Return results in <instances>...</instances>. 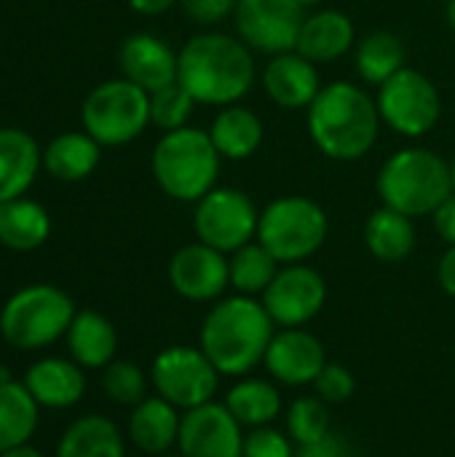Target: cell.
I'll return each mask as SVG.
<instances>
[{
    "instance_id": "cell-21",
    "label": "cell",
    "mask_w": 455,
    "mask_h": 457,
    "mask_svg": "<svg viewBox=\"0 0 455 457\" xmlns=\"http://www.w3.org/2000/svg\"><path fill=\"white\" fill-rule=\"evenodd\" d=\"M43 166V150L24 129H0V204L21 198Z\"/></svg>"
},
{
    "instance_id": "cell-22",
    "label": "cell",
    "mask_w": 455,
    "mask_h": 457,
    "mask_svg": "<svg viewBox=\"0 0 455 457\" xmlns=\"http://www.w3.org/2000/svg\"><path fill=\"white\" fill-rule=\"evenodd\" d=\"M206 131L223 161H247L260 150L265 139L263 118L252 107H244L241 102L220 107Z\"/></svg>"
},
{
    "instance_id": "cell-35",
    "label": "cell",
    "mask_w": 455,
    "mask_h": 457,
    "mask_svg": "<svg viewBox=\"0 0 455 457\" xmlns=\"http://www.w3.org/2000/svg\"><path fill=\"white\" fill-rule=\"evenodd\" d=\"M102 388L110 402L137 407L147 399V380L145 372L131 361H110L102 372Z\"/></svg>"
},
{
    "instance_id": "cell-9",
    "label": "cell",
    "mask_w": 455,
    "mask_h": 457,
    "mask_svg": "<svg viewBox=\"0 0 455 457\" xmlns=\"http://www.w3.org/2000/svg\"><path fill=\"white\" fill-rule=\"evenodd\" d=\"M375 104L383 126L405 139H424L442 118L440 88L416 67H402L383 86H378Z\"/></svg>"
},
{
    "instance_id": "cell-5",
    "label": "cell",
    "mask_w": 455,
    "mask_h": 457,
    "mask_svg": "<svg viewBox=\"0 0 455 457\" xmlns=\"http://www.w3.org/2000/svg\"><path fill=\"white\" fill-rule=\"evenodd\" d=\"M223 155L206 129L185 126L161 134L150 155L156 185L180 204H198L220 179Z\"/></svg>"
},
{
    "instance_id": "cell-10",
    "label": "cell",
    "mask_w": 455,
    "mask_h": 457,
    "mask_svg": "<svg viewBox=\"0 0 455 457\" xmlns=\"http://www.w3.org/2000/svg\"><path fill=\"white\" fill-rule=\"evenodd\" d=\"M257 225L260 212L239 187H212L193 212L198 241L223 254H233L236 249L257 241Z\"/></svg>"
},
{
    "instance_id": "cell-2",
    "label": "cell",
    "mask_w": 455,
    "mask_h": 457,
    "mask_svg": "<svg viewBox=\"0 0 455 457\" xmlns=\"http://www.w3.org/2000/svg\"><path fill=\"white\" fill-rule=\"evenodd\" d=\"M381 112L375 96L351 80H330L306 110V129L314 147L341 163L365 158L381 134Z\"/></svg>"
},
{
    "instance_id": "cell-7",
    "label": "cell",
    "mask_w": 455,
    "mask_h": 457,
    "mask_svg": "<svg viewBox=\"0 0 455 457\" xmlns=\"http://www.w3.org/2000/svg\"><path fill=\"white\" fill-rule=\"evenodd\" d=\"M327 214L324 209L306 195H282L274 198L260 212L257 241L282 262L295 265L314 257L327 241Z\"/></svg>"
},
{
    "instance_id": "cell-40",
    "label": "cell",
    "mask_w": 455,
    "mask_h": 457,
    "mask_svg": "<svg viewBox=\"0 0 455 457\" xmlns=\"http://www.w3.org/2000/svg\"><path fill=\"white\" fill-rule=\"evenodd\" d=\"M432 220H434V230H437V236L448 244V246H453L455 244V190L437 206V212L432 214Z\"/></svg>"
},
{
    "instance_id": "cell-31",
    "label": "cell",
    "mask_w": 455,
    "mask_h": 457,
    "mask_svg": "<svg viewBox=\"0 0 455 457\" xmlns=\"http://www.w3.org/2000/svg\"><path fill=\"white\" fill-rule=\"evenodd\" d=\"M225 407L241 426H271L282 415V394L274 383L260 378L239 380L225 399Z\"/></svg>"
},
{
    "instance_id": "cell-36",
    "label": "cell",
    "mask_w": 455,
    "mask_h": 457,
    "mask_svg": "<svg viewBox=\"0 0 455 457\" xmlns=\"http://www.w3.org/2000/svg\"><path fill=\"white\" fill-rule=\"evenodd\" d=\"M314 391L316 396L324 402V404H341V402H349L357 391V380L354 375L341 367V364H327L319 378L314 380Z\"/></svg>"
},
{
    "instance_id": "cell-42",
    "label": "cell",
    "mask_w": 455,
    "mask_h": 457,
    "mask_svg": "<svg viewBox=\"0 0 455 457\" xmlns=\"http://www.w3.org/2000/svg\"><path fill=\"white\" fill-rule=\"evenodd\" d=\"M180 0H126V5L142 16H161L166 11H172Z\"/></svg>"
},
{
    "instance_id": "cell-11",
    "label": "cell",
    "mask_w": 455,
    "mask_h": 457,
    "mask_svg": "<svg viewBox=\"0 0 455 457\" xmlns=\"http://www.w3.org/2000/svg\"><path fill=\"white\" fill-rule=\"evenodd\" d=\"M153 388L177 410H193L215 402L220 372L201 348L172 345L164 348L150 370Z\"/></svg>"
},
{
    "instance_id": "cell-26",
    "label": "cell",
    "mask_w": 455,
    "mask_h": 457,
    "mask_svg": "<svg viewBox=\"0 0 455 457\" xmlns=\"http://www.w3.org/2000/svg\"><path fill=\"white\" fill-rule=\"evenodd\" d=\"M408 67L405 40L392 29H373L354 46V70L365 86H383L392 75Z\"/></svg>"
},
{
    "instance_id": "cell-30",
    "label": "cell",
    "mask_w": 455,
    "mask_h": 457,
    "mask_svg": "<svg viewBox=\"0 0 455 457\" xmlns=\"http://www.w3.org/2000/svg\"><path fill=\"white\" fill-rule=\"evenodd\" d=\"M40 404L24 383H0V453L29 445L38 431Z\"/></svg>"
},
{
    "instance_id": "cell-33",
    "label": "cell",
    "mask_w": 455,
    "mask_h": 457,
    "mask_svg": "<svg viewBox=\"0 0 455 457\" xmlns=\"http://www.w3.org/2000/svg\"><path fill=\"white\" fill-rule=\"evenodd\" d=\"M196 104L198 102L174 80L172 86H164L150 94V123L156 129H161V134L185 129V126H190Z\"/></svg>"
},
{
    "instance_id": "cell-34",
    "label": "cell",
    "mask_w": 455,
    "mask_h": 457,
    "mask_svg": "<svg viewBox=\"0 0 455 457\" xmlns=\"http://www.w3.org/2000/svg\"><path fill=\"white\" fill-rule=\"evenodd\" d=\"M287 434L290 439L303 447L330 434V412L319 396L295 399L287 410Z\"/></svg>"
},
{
    "instance_id": "cell-17",
    "label": "cell",
    "mask_w": 455,
    "mask_h": 457,
    "mask_svg": "<svg viewBox=\"0 0 455 457\" xmlns=\"http://www.w3.org/2000/svg\"><path fill=\"white\" fill-rule=\"evenodd\" d=\"M263 364L271 378L284 386H314L319 372L327 367V353L316 335L295 327L274 335Z\"/></svg>"
},
{
    "instance_id": "cell-27",
    "label": "cell",
    "mask_w": 455,
    "mask_h": 457,
    "mask_svg": "<svg viewBox=\"0 0 455 457\" xmlns=\"http://www.w3.org/2000/svg\"><path fill=\"white\" fill-rule=\"evenodd\" d=\"M365 244L375 260L402 262L416 252V225L408 214L381 204L365 222Z\"/></svg>"
},
{
    "instance_id": "cell-43",
    "label": "cell",
    "mask_w": 455,
    "mask_h": 457,
    "mask_svg": "<svg viewBox=\"0 0 455 457\" xmlns=\"http://www.w3.org/2000/svg\"><path fill=\"white\" fill-rule=\"evenodd\" d=\"M0 457H43V453H38L35 447L29 445H21V447H13L8 453H0Z\"/></svg>"
},
{
    "instance_id": "cell-39",
    "label": "cell",
    "mask_w": 455,
    "mask_h": 457,
    "mask_svg": "<svg viewBox=\"0 0 455 457\" xmlns=\"http://www.w3.org/2000/svg\"><path fill=\"white\" fill-rule=\"evenodd\" d=\"M295 457H357V453H354L351 442H346L343 436L330 431L327 436H322V439H316L311 445L298 447Z\"/></svg>"
},
{
    "instance_id": "cell-4",
    "label": "cell",
    "mask_w": 455,
    "mask_h": 457,
    "mask_svg": "<svg viewBox=\"0 0 455 457\" xmlns=\"http://www.w3.org/2000/svg\"><path fill=\"white\" fill-rule=\"evenodd\" d=\"M375 190L383 206L397 209L410 220L429 217L453 193L451 161L421 145L402 147L383 161Z\"/></svg>"
},
{
    "instance_id": "cell-49",
    "label": "cell",
    "mask_w": 455,
    "mask_h": 457,
    "mask_svg": "<svg viewBox=\"0 0 455 457\" xmlns=\"http://www.w3.org/2000/svg\"><path fill=\"white\" fill-rule=\"evenodd\" d=\"M442 3H448V0H442Z\"/></svg>"
},
{
    "instance_id": "cell-32",
    "label": "cell",
    "mask_w": 455,
    "mask_h": 457,
    "mask_svg": "<svg viewBox=\"0 0 455 457\" xmlns=\"http://www.w3.org/2000/svg\"><path fill=\"white\" fill-rule=\"evenodd\" d=\"M228 268H231V287L236 289V295L257 297L271 287L282 262L260 241H252L236 249L233 254H228Z\"/></svg>"
},
{
    "instance_id": "cell-14",
    "label": "cell",
    "mask_w": 455,
    "mask_h": 457,
    "mask_svg": "<svg viewBox=\"0 0 455 457\" xmlns=\"http://www.w3.org/2000/svg\"><path fill=\"white\" fill-rule=\"evenodd\" d=\"M177 447L182 457H244L241 423L225 404L206 402L185 410Z\"/></svg>"
},
{
    "instance_id": "cell-15",
    "label": "cell",
    "mask_w": 455,
    "mask_h": 457,
    "mask_svg": "<svg viewBox=\"0 0 455 457\" xmlns=\"http://www.w3.org/2000/svg\"><path fill=\"white\" fill-rule=\"evenodd\" d=\"M169 284L180 297H185L190 303L220 300L223 292L231 287L228 254H223L201 241L188 244V246L177 249L169 262Z\"/></svg>"
},
{
    "instance_id": "cell-24",
    "label": "cell",
    "mask_w": 455,
    "mask_h": 457,
    "mask_svg": "<svg viewBox=\"0 0 455 457\" xmlns=\"http://www.w3.org/2000/svg\"><path fill=\"white\" fill-rule=\"evenodd\" d=\"M64 337L70 359L83 370H105L110 361H115L118 332L99 311H78Z\"/></svg>"
},
{
    "instance_id": "cell-47",
    "label": "cell",
    "mask_w": 455,
    "mask_h": 457,
    "mask_svg": "<svg viewBox=\"0 0 455 457\" xmlns=\"http://www.w3.org/2000/svg\"><path fill=\"white\" fill-rule=\"evenodd\" d=\"M451 174H453V190H455V155H453V161H451Z\"/></svg>"
},
{
    "instance_id": "cell-1",
    "label": "cell",
    "mask_w": 455,
    "mask_h": 457,
    "mask_svg": "<svg viewBox=\"0 0 455 457\" xmlns=\"http://www.w3.org/2000/svg\"><path fill=\"white\" fill-rule=\"evenodd\" d=\"M255 80V51L239 35L201 29L177 51V83L198 104H239L252 91Z\"/></svg>"
},
{
    "instance_id": "cell-44",
    "label": "cell",
    "mask_w": 455,
    "mask_h": 457,
    "mask_svg": "<svg viewBox=\"0 0 455 457\" xmlns=\"http://www.w3.org/2000/svg\"><path fill=\"white\" fill-rule=\"evenodd\" d=\"M445 19H448V27L455 32V0L445 3Z\"/></svg>"
},
{
    "instance_id": "cell-46",
    "label": "cell",
    "mask_w": 455,
    "mask_h": 457,
    "mask_svg": "<svg viewBox=\"0 0 455 457\" xmlns=\"http://www.w3.org/2000/svg\"><path fill=\"white\" fill-rule=\"evenodd\" d=\"M298 3H300L303 8H314V5H319L322 0H298Z\"/></svg>"
},
{
    "instance_id": "cell-13",
    "label": "cell",
    "mask_w": 455,
    "mask_h": 457,
    "mask_svg": "<svg viewBox=\"0 0 455 457\" xmlns=\"http://www.w3.org/2000/svg\"><path fill=\"white\" fill-rule=\"evenodd\" d=\"M260 300L274 324H279L282 329H295L319 316L327 303V284L324 276L306 262L282 265Z\"/></svg>"
},
{
    "instance_id": "cell-25",
    "label": "cell",
    "mask_w": 455,
    "mask_h": 457,
    "mask_svg": "<svg viewBox=\"0 0 455 457\" xmlns=\"http://www.w3.org/2000/svg\"><path fill=\"white\" fill-rule=\"evenodd\" d=\"M102 145L86 131H64L43 147V169L59 182H80L97 171Z\"/></svg>"
},
{
    "instance_id": "cell-29",
    "label": "cell",
    "mask_w": 455,
    "mask_h": 457,
    "mask_svg": "<svg viewBox=\"0 0 455 457\" xmlns=\"http://www.w3.org/2000/svg\"><path fill=\"white\" fill-rule=\"evenodd\" d=\"M56 457H126V445L110 418L83 415L64 428Z\"/></svg>"
},
{
    "instance_id": "cell-23",
    "label": "cell",
    "mask_w": 455,
    "mask_h": 457,
    "mask_svg": "<svg viewBox=\"0 0 455 457\" xmlns=\"http://www.w3.org/2000/svg\"><path fill=\"white\" fill-rule=\"evenodd\" d=\"M182 415L174 404L161 396L142 399L129 418V439L137 450L147 455H166L180 439Z\"/></svg>"
},
{
    "instance_id": "cell-6",
    "label": "cell",
    "mask_w": 455,
    "mask_h": 457,
    "mask_svg": "<svg viewBox=\"0 0 455 457\" xmlns=\"http://www.w3.org/2000/svg\"><path fill=\"white\" fill-rule=\"evenodd\" d=\"M72 297L54 284H29L13 292L0 311V335L16 351H40L67 335L75 319Z\"/></svg>"
},
{
    "instance_id": "cell-3",
    "label": "cell",
    "mask_w": 455,
    "mask_h": 457,
    "mask_svg": "<svg viewBox=\"0 0 455 457\" xmlns=\"http://www.w3.org/2000/svg\"><path fill=\"white\" fill-rule=\"evenodd\" d=\"M274 319L263 300L233 295L215 303L201 324V351L217 367L220 375H247L265 361L274 340Z\"/></svg>"
},
{
    "instance_id": "cell-37",
    "label": "cell",
    "mask_w": 455,
    "mask_h": 457,
    "mask_svg": "<svg viewBox=\"0 0 455 457\" xmlns=\"http://www.w3.org/2000/svg\"><path fill=\"white\" fill-rule=\"evenodd\" d=\"M244 457H295L292 439L271 426L252 428V434L244 436Z\"/></svg>"
},
{
    "instance_id": "cell-12",
    "label": "cell",
    "mask_w": 455,
    "mask_h": 457,
    "mask_svg": "<svg viewBox=\"0 0 455 457\" xmlns=\"http://www.w3.org/2000/svg\"><path fill=\"white\" fill-rule=\"evenodd\" d=\"M303 21L306 8L298 0H239L233 11L236 35L265 56L295 51Z\"/></svg>"
},
{
    "instance_id": "cell-19",
    "label": "cell",
    "mask_w": 455,
    "mask_h": 457,
    "mask_svg": "<svg viewBox=\"0 0 455 457\" xmlns=\"http://www.w3.org/2000/svg\"><path fill=\"white\" fill-rule=\"evenodd\" d=\"M357 40V27L346 11L319 8L314 13H306L295 51L311 59L314 64H330L354 51Z\"/></svg>"
},
{
    "instance_id": "cell-20",
    "label": "cell",
    "mask_w": 455,
    "mask_h": 457,
    "mask_svg": "<svg viewBox=\"0 0 455 457\" xmlns=\"http://www.w3.org/2000/svg\"><path fill=\"white\" fill-rule=\"evenodd\" d=\"M21 383L29 391V396L48 410H70L86 394L83 367L75 364L72 359H56V356L38 359L24 372Z\"/></svg>"
},
{
    "instance_id": "cell-18",
    "label": "cell",
    "mask_w": 455,
    "mask_h": 457,
    "mask_svg": "<svg viewBox=\"0 0 455 457\" xmlns=\"http://www.w3.org/2000/svg\"><path fill=\"white\" fill-rule=\"evenodd\" d=\"M118 67L121 78L153 94L177 80V51L153 32H134L121 43Z\"/></svg>"
},
{
    "instance_id": "cell-28",
    "label": "cell",
    "mask_w": 455,
    "mask_h": 457,
    "mask_svg": "<svg viewBox=\"0 0 455 457\" xmlns=\"http://www.w3.org/2000/svg\"><path fill=\"white\" fill-rule=\"evenodd\" d=\"M51 236L48 212L29 198H13L0 204V244L13 252H35Z\"/></svg>"
},
{
    "instance_id": "cell-48",
    "label": "cell",
    "mask_w": 455,
    "mask_h": 457,
    "mask_svg": "<svg viewBox=\"0 0 455 457\" xmlns=\"http://www.w3.org/2000/svg\"><path fill=\"white\" fill-rule=\"evenodd\" d=\"M156 457H182V455H169V453H166V455H156Z\"/></svg>"
},
{
    "instance_id": "cell-41",
    "label": "cell",
    "mask_w": 455,
    "mask_h": 457,
    "mask_svg": "<svg viewBox=\"0 0 455 457\" xmlns=\"http://www.w3.org/2000/svg\"><path fill=\"white\" fill-rule=\"evenodd\" d=\"M437 278H440V287L445 289V295L455 297V244L445 249V254L440 257V265H437Z\"/></svg>"
},
{
    "instance_id": "cell-16",
    "label": "cell",
    "mask_w": 455,
    "mask_h": 457,
    "mask_svg": "<svg viewBox=\"0 0 455 457\" xmlns=\"http://www.w3.org/2000/svg\"><path fill=\"white\" fill-rule=\"evenodd\" d=\"M260 83L265 96L282 110H308L324 86L319 64H314L298 51L268 56L260 72Z\"/></svg>"
},
{
    "instance_id": "cell-45",
    "label": "cell",
    "mask_w": 455,
    "mask_h": 457,
    "mask_svg": "<svg viewBox=\"0 0 455 457\" xmlns=\"http://www.w3.org/2000/svg\"><path fill=\"white\" fill-rule=\"evenodd\" d=\"M13 378H8V370L5 367H0V383H11Z\"/></svg>"
},
{
    "instance_id": "cell-8",
    "label": "cell",
    "mask_w": 455,
    "mask_h": 457,
    "mask_svg": "<svg viewBox=\"0 0 455 457\" xmlns=\"http://www.w3.org/2000/svg\"><path fill=\"white\" fill-rule=\"evenodd\" d=\"M80 123L102 147H123L150 126V94L126 78L105 80L83 99Z\"/></svg>"
},
{
    "instance_id": "cell-38",
    "label": "cell",
    "mask_w": 455,
    "mask_h": 457,
    "mask_svg": "<svg viewBox=\"0 0 455 457\" xmlns=\"http://www.w3.org/2000/svg\"><path fill=\"white\" fill-rule=\"evenodd\" d=\"M236 3L239 0H180L185 16L206 29L217 27L220 21L231 19L233 11H236Z\"/></svg>"
}]
</instances>
